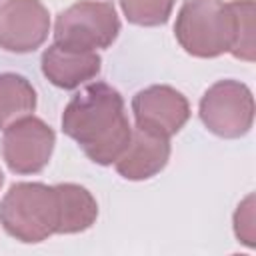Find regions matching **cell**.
I'll return each mask as SVG.
<instances>
[{
	"instance_id": "obj_10",
	"label": "cell",
	"mask_w": 256,
	"mask_h": 256,
	"mask_svg": "<svg viewBox=\"0 0 256 256\" xmlns=\"http://www.w3.org/2000/svg\"><path fill=\"white\" fill-rule=\"evenodd\" d=\"M170 156L168 138L154 136L140 128L132 130L128 146L116 158V170L126 180H146L158 174Z\"/></svg>"
},
{
	"instance_id": "obj_5",
	"label": "cell",
	"mask_w": 256,
	"mask_h": 256,
	"mask_svg": "<svg viewBox=\"0 0 256 256\" xmlns=\"http://www.w3.org/2000/svg\"><path fill=\"white\" fill-rule=\"evenodd\" d=\"M200 120L216 136H244L254 120L250 88L238 80H220L212 84L200 100Z\"/></svg>"
},
{
	"instance_id": "obj_12",
	"label": "cell",
	"mask_w": 256,
	"mask_h": 256,
	"mask_svg": "<svg viewBox=\"0 0 256 256\" xmlns=\"http://www.w3.org/2000/svg\"><path fill=\"white\" fill-rule=\"evenodd\" d=\"M36 108V90L32 84L12 72L0 74V130L8 128L12 122L30 116Z\"/></svg>"
},
{
	"instance_id": "obj_4",
	"label": "cell",
	"mask_w": 256,
	"mask_h": 256,
	"mask_svg": "<svg viewBox=\"0 0 256 256\" xmlns=\"http://www.w3.org/2000/svg\"><path fill=\"white\" fill-rule=\"evenodd\" d=\"M120 32V20L112 4L80 0L58 14L54 40L60 46L92 50L110 46Z\"/></svg>"
},
{
	"instance_id": "obj_8",
	"label": "cell",
	"mask_w": 256,
	"mask_h": 256,
	"mask_svg": "<svg viewBox=\"0 0 256 256\" xmlns=\"http://www.w3.org/2000/svg\"><path fill=\"white\" fill-rule=\"evenodd\" d=\"M132 112L140 130L170 138L190 116L188 100L170 86H148L132 98Z\"/></svg>"
},
{
	"instance_id": "obj_14",
	"label": "cell",
	"mask_w": 256,
	"mask_h": 256,
	"mask_svg": "<svg viewBox=\"0 0 256 256\" xmlns=\"http://www.w3.org/2000/svg\"><path fill=\"white\" fill-rule=\"evenodd\" d=\"M128 22L138 26L164 24L174 8V0H120Z\"/></svg>"
},
{
	"instance_id": "obj_2",
	"label": "cell",
	"mask_w": 256,
	"mask_h": 256,
	"mask_svg": "<svg viewBox=\"0 0 256 256\" xmlns=\"http://www.w3.org/2000/svg\"><path fill=\"white\" fill-rule=\"evenodd\" d=\"M58 220L56 186L18 182L10 186L0 202V224L20 242H42L58 234Z\"/></svg>"
},
{
	"instance_id": "obj_1",
	"label": "cell",
	"mask_w": 256,
	"mask_h": 256,
	"mask_svg": "<svg viewBox=\"0 0 256 256\" xmlns=\"http://www.w3.org/2000/svg\"><path fill=\"white\" fill-rule=\"evenodd\" d=\"M62 130L92 162L102 166L116 162L132 136L120 92L104 82L88 84L68 102Z\"/></svg>"
},
{
	"instance_id": "obj_15",
	"label": "cell",
	"mask_w": 256,
	"mask_h": 256,
	"mask_svg": "<svg viewBox=\"0 0 256 256\" xmlns=\"http://www.w3.org/2000/svg\"><path fill=\"white\" fill-rule=\"evenodd\" d=\"M234 232L246 246H254V196L250 194L234 214Z\"/></svg>"
},
{
	"instance_id": "obj_13",
	"label": "cell",
	"mask_w": 256,
	"mask_h": 256,
	"mask_svg": "<svg viewBox=\"0 0 256 256\" xmlns=\"http://www.w3.org/2000/svg\"><path fill=\"white\" fill-rule=\"evenodd\" d=\"M234 18V38L230 54L252 62L254 60V2L252 0H232L228 2Z\"/></svg>"
},
{
	"instance_id": "obj_9",
	"label": "cell",
	"mask_w": 256,
	"mask_h": 256,
	"mask_svg": "<svg viewBox=\"0 0 256 256\" xmlns=\"http://www.w3.org/2000/svg\"><path fill=\"white\" fill-rule=\"evenodd\" d=\"M100 56L92 50H76L52 44L42 54V72L58 88L72 90L100 72Z\"/></svg>"
},
{
	"instance_id": "obj_7",
	"label": "cell",
	"mask_w": 256,
	"mask_h": 256,
	"mask_svg": "<svg viewBox=\"0 0 256 256\" xmlns=\"http://www.w3.org/2000/svg\"><path fill=\"white\" fill-rule=\"evenodd\" d=\"M50 32L48 10L40 0H6L0 4V48L16 54L34 52Z\"/></svg>"
},
{
	"instance_id": "obj_11",
	"label": "cell",
	"mask_w": 256,
	"mask_h": 256,
	"mask_svg": "<svg viewBox=\"0 0 256 256\" xmlns=\"http://www.w3.org/2000/svg\"><path fill=\"white\" fill-rule=\"evenodd\" d=\"M58 194V234H76L90 228L98 216L94 196L78 184H56Z\"/></svg>"
},
{
	"instance_id": "obj_6",
	"label": "cell",
	"mask_w": 256,
	"mask_h": 256,
	"mask_svg": "<svg viewBox=\"0 0 256 256\" xmlns=\"http://www.w3.org/2000/svg\"><path fill=\"white\" fill-rule=\"evenodd\" d=\"M2 158L14 174L40 172L54 148V130L40 118L24 116L4 128Z\"/></svg>"
},
{
	"instance_id": "obj_3",
	"label": "cell",
	"mask_w": 256,
	"mask_h": 256,
	"mask_svg": "<svg viewBox=\"0 0 256 256\" xmlns=\"http://www.w3.org/2000/svg\"><path fill=\"white\" fill-rule=\"evenodd\" d=\"M174 34L180 46L198 58L230 52L234 18L224 0H186L176 16Z\"/></svg>"
},
{
	"instance_id": "obj_16",
	"label": "cell",
	"mask_w": 256,
	"mask_h": 256,
	"mask_svg": "<svg viewBox=\"0 0 256 256\" xmlns=\"http://www.w3.org/2000/svg\"><path fill=\"white\" fill-rule=\"evenodd\" d=\"M2 182H4V174H2V170H0V186H2Z\"/></svg>"
}]
</instances>
